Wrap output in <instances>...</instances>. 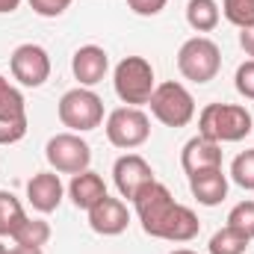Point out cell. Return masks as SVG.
<instances>
[{
    "mask_svg": "<svg viewBox=\"0 0 254 254\" xmlns=\"http://www.w3.org/2000/svg\"><path fill=\"white\" fill-rule=\"evenodd\" d=\"M254 119L240 104H207L198 113V136L210 142H240L252 133Z\"/></svg>",
    "mask_w": 254,
    "mask_h": 254,
    "instance_id": "1",
    "label": "cell"
},
{
    "mask_svg": "<svg viewBox=\"0 0 254 254\" xmlns=\"http://www.w3.org/2000/svg\"><path fill=\"white\" fill-rule=\"evenodd\" d=\"M113 86H116V95L122 98V104H127V107L148 104L157 89L154 65L145 57H125L113 71Z\"/></svg>",
    "mask_w": 254,
    "mask_h": 254,
    "instance_id": "2",
    "label": "cell"
},
{
    "mask_svg": "<svg viewBox=\"0 0 254 254\" xmlns=\"http://www.w3.org/2000/svg\"><path fill=\"white\" fill-rule=\"evenodd\" d=\"M219 68H222V51H219V45L213 39L192 36V39H187L181 45V51H178V71L187 80L198 83V86L210 83V80H216Z\"/></svg>",
    "mask_w": 254,
    "mask_h": 254,
    "instance_id": "3",
    "label": "cell"
},
{
    "mask_svg": "<svg viewBox=\"0 0 254 254\" xmlns=\"http://www.w3.org/2000/svg\"><path fill=\"white\" fill-rule=\"evenodd\" d=\"M148 104H151L154 119L166 127H187L195 119V98H192L190 89L184 83H178V80L160 83Z\"/></svg>",
    "mask_w": 254,
    "mask_h": 254,
    "instance_id": "4",
    "label": "cell"
},
{
    "mask_svg": "<svg viewBox=\"0 0 254 254\" xmlns=\"http://www.w3.org/2000/svg\"><path fill=\"white\" fill-rule=\"evenodd\" d=\"M57 113H60L63 127H68L71 133H89L104 122V101L92 89L77 86V89H68L60 98Z\"/></svg>",
    "mask_w": 254,
    "mask_h": 254,
    "instance_id": "5",
    "label": "cell"
},
{
    "mask_svg": "<svg viewBox=\"0 0 254 254\" xmlns=\"http://www.w3.org/2000/svg\"><path fill=\"white\" fill-rule=\"evenodd\" d=\"M133 207H136V216L142 222V231L154 240H160L169 216L175 213L178 201L172 198L169 187H163L160 181H151L145 190H139V195L133 198Z\"/></svg>",
    "mask_w": 254,
    "mask_h": 254,
    "instance_id": "6",
    "label": "cell"
},
{
    "mask_svg": "<svg viewBox=\"0 0 254 254\" xmlns=\"http://www.w3.org/2000/svg\"><path fill=\"white\" fill-rule=\"evenodd\" d=\"M45 157L57 175H80L92 163V148L80 133H57L45 145Z\"/></svg>",
    "mask_w": 254,
    "mask_h": 254,
    "instance_id": "7",
    "label": "cell"
},
{
    "mask_svg": "<svg viewBox=\"0 0 254 254\" xmlns=\"http://www.w3.org/2000/svg\"><path fill=\"white\" fill-rule=\"evenodd\" d=\"M107 139L110 145L116 148H125V151H133L139 145L148 142L151 136V119L139 110V107H119L107 116Z\"/></svg>",
    "mask_w": 254,
    "mask_h": 254,
    "instance_id": "8",
    "label": "cell"
},
{
    "mask_svg": "<svg viewBox=\"0 0 254 254\" xmlns=\"http://www.w3.org/2000/svg\"><path fill=\"white\" fill-rule=\"evenodd\" d=\"M9 68H12V77H15L21 86L39 89V86H45L48 77H51V57H48V51H45L42 45L27 42V45H18V48L12 51Z\"/></svg>",
    "mask_w": 254,
    "mask_h": 254,
    "instance_id": "9",
    "label": "cell"
},
{
    "mask_svg": "<svg viewBox=\"0 0 254 254\" xmlns=\"http://www.w3.org/2000/svg\"><path fill=\"white\" fill-rule=\"evenodd\" d=\"M113 181H116V190L122 192V198H136L139 190H145L151 181H157L154 178V169H151V163L145 160V157H139V154H125V157H119L116 160V166H113Z\"/></svg>",
    "mask_w": 254,
    "mask_h": 254,
    "instance_id": "10",
    "label": "cell"
},
{
    "mask_svg": "<svg viewBox=\"0 0 254 254\" xmlns=\"http://www.w3.org/2000/svg\"><path fill=\"white\" fill-rule=\"evenodd\" d=\"M127 225H130V213H127V204L122 198L107 195L104 201H98L89 210V228L101 237H119L127 231Z\"/></svg>",
    "mask_w": 254,
    "mask_h": 254,
    "instance_id": "11",
    "label": "cell"
},
{
    "mask_svg": "<svg viewBox=\"0 0 254 254\" xmlns=\"http://www.w3.org/2000/svg\"><path fill=\"white\" fill-rule=\"evenodd\" d=\"M107 71H110V57H107L104 48L83 45V48L74 51V57H71V74H74V80L80 86H86V89L98 86L107 77Z\"/></svg>",
    "mask_w": 254,
    "mask_h": 254,
    "instance_id": "12",
    "label": "cell"
},
{
    "mask_svg": "<svg viewBox=\"0 0 254 254\" xmlns=\"http://www.w3.org/2000/svg\"><path fill=\"white\" fill-rule=\"evenodd\" d=\"M181 166H184V172L190 178L213 172V169H222V145L210 142L204 136H192L184 145V151H181Z\"/></svg>",
    "mask_w": 254,
    "mask_h": 254,
    "instance_id": "13",
    "label": "cell"
},
{
    "mask_svg": "<svg viewBox=\"0 0 254 254\" xmlns=\"http://www.w3.org/2000/svg\"><path fill=\"white\" fill-rule=\"evenodd\" d=\"M65 187L57 172H39L27 181V201L33 204V210L39 213H54L63 204Z\"/></svg>",
    "mask_w": 254,
    "mask_h": 254,
    "instance_id": "14",
    "label": "cell"
},
{
    "mask_svg": "<svg viewBox=\"0 0 254 254\" xmlns=\"http://www.w3.org/2000/svg\"><path fill=\"white\" fill-rule=\"evenodd\" d=\"M68 195H71V201H74V207L77 210H92L98 201H104L110 192H107V184H104V178L98 175V172H80V175H71V184H68Z\"/></svg>",
    "mask_w": 254,
    "mask_h": 254,
    "instance_id": "15",
    "label": "cell"
},
{
    "mask_svg": "<svg viewBox=\"0 0 254 254\" xmlns=\"http://www.w3.org/2000/svg\"><path fill=\"white\" fill-rule=\"evenodd\" d=\"M190 190L192 198L204 207H216L228 198V175L222 169H213V172H204V175H195L190 178Z\"/></svg>",
    "mask_w": 254,
    "mask_h": 254,
    "instance_id": "16",
    "label": "cell"
},
{
    "mask_svg": "<svg viewBox=\"0 0 254 254\" xmlns=\"http://www.w3.org/2000/svg\"><path fill=\"white\" fill-rule=\"evenodd\" d=\"M219 18H222V9L216 0H190L187 3V24H190L195 33H210L219 27Z\"/></svg>",
    "mask_w": 254,
    "mask_h": 254,
    "instance_id": "17",
    "label": "cell"
},
{
    "mask_svg": "<svg viewBox=\"0 0 254 254\" xmlns=\"http://www.w3.org/2000/svg\"><path fill=\"white\" fill-rule=\"evenodd\" d=\"M12 240H15V246H27V249H42V246H48V240H51V225L45 222V219H24L21 222V228L12 234Z\"/></svg>",
    "mask_w": 254,
    "mask_h": 254,
    "instance_id": "18",
    "label": "cell"
},
{
    "mask_svg": "<svg viewBox=\"0 0 254 254\" xmlns=\"http://www.w3.org/2000/svg\"><path fill=\"white\" fill-rule=\"evenodd\" d=\"M24 219H27V213H24L21 201L12 192L0 190V237H12Z\"/></svg>",
    "mask_w": 254,
    "mask_h": 254,
    "instance_id": "19",
    "label": "cell"
},
{
    "mask_svg": "<svg viewBox=\"0 0 254 254\" xmlns=\"http://www.w3.org/2000/svg\"><path fill=\"white\" fill-rule=\"evenodd\" d=\"M249 237L246 234H240V231H234V228H222V231H216L213 237H210V246H207V252L210 254H246L249 249Z\"/></svg>",
    "mask_w": 254,
    "mask_h": 254,
    "instance_id": "20",
    "label": "cell"
},
{
    "mask_svg": "<svg viewBox=\"0 0 254 254\" xmlns=\"http://www.w3.org/2000/svg\"><path fill=\"white\" fill-rule=\"evenodd\" d=\"M231 178H234L237 187L254 190V148H249V151H243V154L234 157V163H231Z\"/></svg>",
    "mask_w": 254,
    "mask_h": 254,
    "instance_id": "21",
    "label": "cell"
},
{
    "mask_svg": "<svg viewBox=\"0 0 254 254\" xmlns=\"http://www.w3.org/2000/svg\"><path fill=\"white\" fill-rule=\"evenodd\" d=\"M222 15L234 27H252L254 24V0H222Z\"/></svg>",
    "mask_w": 254,
    "mask_h": 254,
    "instance_id": "22",
    "label": "cell"
},
{
    "mask_svg": "<svg viewBox=\"0 0 254 254\" xmlns=\"http://www.w3.org/2000/svg\"><path fill=\"white\" fill-rule=\"evenodd\" d=\"M24 113H27L24 95L0 74V116H24Z\"/></svg>",
    "mask_w": 254,
    "mask_h": 254,
    "instance_id": "23",
    "label": "cell"
},
{
    "mask_svg": "<svg viewBox=\"0 0 254 254\" xmlns=\"http://www.w3.org/2000/svg\"><path fill=\"white\" fill-rule=\"evenodd\" d=\"M228 228L246 234L249 240H254V201H240L231 213H228Z\"/></svg>",
    "mask_w": 254,
    "mask_h": 254,
    "instance_id": "24",
    "label": "cell"
},
{
    "mask_svg": "<svg viewBox=\"0 0 254 254\" xmlns=\"http://www.w3.org/2000/svg\"><path fill=\"white\" fill-rule=\"evenodd\" d=\"M27 113L24 116H0V145H15L27 136Z\"/></svg>",
    "mask_w": 254,
    "mask_h": 254,
    "instance_id": "25",
    "label": "cell"
},
{
    "mask_svg": "<svg viewBox=\"0 0 254 254\" xmlns=\"http://www.w3.org/2000/svg\"><path fill=\"white\" fill-rule=\"evenodd\" d=\"M234 86H237V92H240L246 101H254V60H246V63L237 68Z\"/></svg>",
    "mask_w": 254,
    "mask_h": 254,
    "instance_id": "26",
    "label": "cell"
},
{
    "mask_svg": "<svg viewBox=\"0 0 254 254\" xmlns=\"http://www.w3.org/2000/svg\"><path fill=\"white\" fill-rule=\"evenodd\" d=\"M74 0H30V9L42 18H60Z\"/></svg>",
    "mask_w": 254,
    "mask_h": 254,
    "instance_id": "27",
    "label": "cell"
},
{
    "mask_svg": "<svg viewBox=\"0 0 254 254\" xmlns=\"http://www.w3.org/2000/svg\"><path fill=\"white\" fill-rule=\"evenodd\" d=\"M166 3H169V0H127L130 12H136V15H142V18H154V15H160V12L166 9Z\"/></svg>",
    "mask_w": 254,
    "mask_h": 254,
    "instance_id": "28",
    "label": "cell"
},
{
    "mask_svg": "<svg viewBox=\"0 0 254 254\" xmlns=\"http://www.w3.org/2000/svg\"><path fill=\"white\" fill-rule=\"evenodd\" d=\"M240 48L246 51V57H252L254 60V24L240 30Z\"/></svg>",
    "mask_w": 254,
    "mask_h": 254,
    "instance_id": "29",
    "label": "cell"
},
{
    "mask_svg": "<svg viewBox=\"0 0 254 254\" xmlns=\"http://www.w3.org/2000/svg\"><path fill=\"white\" fill-rule=\"evenodd\" d=\"M21 6V0H0V15H9Z\"/></svg>",
    "mask_w": 254,
    "mask_h": 254,
    "instance_id": "30",
    "label": "cell"
},
{
    "mask_svg": "<svg viewBox=\"0 0 254 254\" xmlns=\"http://www.w3.org/2000/svg\"><path fill=\"white\" fill-rule=\"evenodd\" d=\"M9 254H45L42 249H27V246H15V249H9Z\"/></svg>",
    "mask_w": 254,
    "mask_h": 254,
    "instance_id": "31",
    "label": "cell"
},
{
    "mask_svg": "<svg viewBox=\"0 0 254 254\" xmlns=\"http://www.w3.org/2000/svg\"><path fill=\"white\" fill-rule=\"evenodd\" d=\"M169 254H198V252H192V249H175V252H169Z\"/></svg>",
    "mask_w": 254,
    "mask_h": 254,
    "instance_id": "32",
    "label": "cell"
},
{
    "mask_svg": "<svg viewBox=\"0 0 254 254\" xmlns=\"http://www.w3.org/2000/svg\"><path fill=\"white\" fill-rule=\"evenodd\" d=\"M0 254H9V249H6V246H3V243H0Z\"/></svg>",
    "mask_w": 254,
    "mask_h": 254,
    "instance_id": "33",
    "label": "cell"
}]
</instances>
